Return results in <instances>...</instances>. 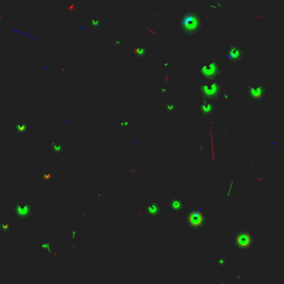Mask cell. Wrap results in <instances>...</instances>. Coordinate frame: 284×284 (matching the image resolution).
<instances>
[{
	"label": "cell",
	"mask_w": 284,
	"mask_h": 284,
	"mask_svg": "<svg viewBox=\"0 0 284 284\" xmlns=\"http://www.w3.org/2000/svg\"><path fill=\"white\" fill-rule=\"evenodd\" d=\"M179 26L182 33L186 37L190 38L200 32L203 26V23L199 13L188 11L180 19Z\"/></svg>",
	"instance_id": "6da1fadb"
},
{
	"label": "cell",
	"mask_w": 284,
	"mask_h": 284,
	"mask_svg": "<svg viewBox=\"0 0 284 284\" xmlns=\"http://www.w3.org/2000/svg\"><path fill=\"white\" fill-rule=\"evenodd\" d=\"M197 89L203 99L213 101L217 99L222 93V83L217 80L209 81L208 83H199Z\"/></svg>",
	"instance_id": "7a4b0ae2"
},
{
	"label": "cell",
	"mask_w": 284,
	"mask_h": 284,
	"mask_svg": "<svg viewBox=\"0 0 284 284\" xmlns=\"http://www.w3.org/2000/svg\"><path fill=\"white\" fill-rule=\"evenodd\" d=\"M200 73L209 81H213L222 74V70L217 61H208L200 66Z\"/></svg>",
	"instance_id": "3957f363"
},
{
	"label": "cell",
	"mask_w": 284,
	"mask_h": 284,
	"mask_svg": "<svg viewBox=\"0 0 284 284\" xmlns=\"http://www.w3.org/2000/svg\"><path fill=\"white\" fill-rule=\"evenodd\" d=\"M246 54L244 48L242 46L232 44L228 47L224 59L228 64H235L240 62L242 59H245Z\"/></svg>",
	"instance_id": "277c9868"
},
{
	"label": "cell",
	"mask_w": 284,
	"mask_h": 284,
	"mask_svg": "<svg viewBox=\"0 0 284 284\" xmlns=\"http://www.w3.org/2000/svg\"><path fill=\"white\" fill-rule=\"evenodd\" d=\"M266 86L262 83H251L247 85V95L253 102H260L266 95Z\"/></svg>",
	"instance_id": "5b68a950"
},
{
	"label": "cell",
	"mask_w": 284,
	"mask_h": 284,
	"mask_svg": "<svg viewBox=\"0 0 284 284\" xmlns=\"http://www.w3.org/2000/svg\"><path fill=\"white\" fill-rule=\"evenodd\" d=\"M197 108H198V111H199L202 117L208 118V117H211L212 115L215 113L216 104L213 101L202 99L201 103H199Z\"/></svg>",
	"instance_id": "8992f818"
},
{
	"label": "cell",
	"mask_w": 284,
	"mask_h": 284,
	"mask_svg": "<svg viewBox=\"0 0 284 284\" xmlns=\"http://www.w3.org/2000/svg\"><path fill=\"white\" fill-rule=\"evenodd\" d=\"M236 243L241 248H247L252 243V236L247 232L238 233L236 237Z\"/></svg>",
	"instance_id": "52a82bcc"
},
{
	"label": "cell",
	"mask_w": 284,
	"mask_h": 284,
	"mask_svg": "<svg viewBox=\"0 0 284 284\" xmlns=\"http://www.w3.org/2000/svg\"><path fill=\"white\" fill-rule=\"evenodd\" d=\"M202 219H203V216H202L201 212L193 213L192 214H190L189 217H188L189 223L194 227H199L200 225H202Z\"/></svg>",
	"instance_id": "ba28073f"
},
{
	"label": "cell",
	"mask_w": 284,
	"mask_h": 284,
	"mask_svg": "<svg viewBox=\"0 0 284 284\" xmlns=\"http://www.w3.org/2000/svg\"><path fill=\"white\" fill-rule=\"evenodd\" d=\"M148 54V47L147 46L138 45L134 46L133 48V55L137 57L139 59H143Z\"/></svg>",
	"instance_id": "9c48e42d"
},
{
	"label": "cell",
	"mask_w": 284,
	"mask_h": 284,
	"mask_svg": "<svg viewBox=\"0 0 284 284\" xmlns=\"http://www.w3.org/2000/svg\"><path fill=\"white\" fill-rule=\"evenodd\" d=\"M15 213L19 217H28L27 216H29V213H31V208L28 204L17 205L15 207Z\"/></svg>",
	"instance_id": "30bf717a"
},
{
	"label": "cell",
	"mask_w": 284,
	"mask_h": 284,
	"mask_svg": "<svg viewBox=\"0 0 284 284\" xmlns=\"http://www.w3.org/2000/svg\"><path fill=\"white\" fill-rule=\"evenodd\" d=\"M165 108H166V111H167L168 113H174L175 111L177 110V108H178V104L174 103V102H169V103H166Z\"/></svg>",
	"instance_id": "8fae6325"
},
{
	"label": "cell",
	"mask_w": 284,
	"mask_h": 284,
	"mask_svg": "<svg viewBox=\"0 0 284 284\" xmlns=\"http://www.w3.org/2000/svg\"><path fill=\"white\" fill-rule=\"evenodd\" d=\"M182 205V202L180 199H177V198H175V199H173L171 202H170V206L172 207V208L174 210V211H177V210H179L181 208Z\"/></svg>",
	"instance_id": "7c38bea8"
},
{
	"label": "cell",
	"mask_w": 284,
	"mask_h": 284,
	"mask_svg": "<svg viewBox=\"0 0 284 284\" xmlns=\"http://www.w3.org/2000/svg\"><path fill=\"white\" fill-rule=\"evenodd\" d=\"M51 147H52V148L54 150V152H55L56 153H60V152L63 149V145H61V144H58V143L55 142H51Z\"/></svg>",
	"instance_id": "4fadbf2b"
},
{
	"label": "cell",
	"mask_w": 284,
	"mask_h": 284,
	"mask_svg": "<svg viewBox=\"0 0 284 284\" xmlns=\"http://www.w3.org/2000/svg\"><path fill=\"white\" fill-rule=\"evenodd\" d=\"M210 8H213V9H217V8H222L223 4L220 1H216V2H213L212 4H208Z\"/></svg>",
	"instance_id": "5bb4252c"
},
{
	"label": "cell",
	"mask_w": 284,
	"mask_h": 284,
	"mask_svg": "<svg viewBox=\"0 0 284 284\" xmlns=\"http://www.w3.org/2000/svg\"><path fill=\"white\" fill-rule=\"evenodd\" d=\"M90 23L93 26H94L95 28H98L102 24V21L100 19H91Z\"/></svg>",
	"instance_id": "9a60e30c"
},
{
	"label": "cell",
	"mask_w": 284,
	"mask_h": 284,
	"mask_svg": "<svg viewBox=\"0 0 284 284\" xmlns=\"http://www.w3.org/2000/svg\"><path fill=\"white\" fill-rule=\"evenodd\" d=\"M233 186H234V180H231V181L229 182V185H228V196H230V194L232 193V191L233 189Z\"/></svg>",
	"instance_id": "2e32d148"
},
{
	"label": "cell",
	"mask_w": 284,
	"mask_h": 284,
	"mask_svg": "<svg viewBox=\"0 0 284 284\" xmlns=\"http://www.w3.org/2000/svg\"><path fill=\"white\" fill-rule=\"evenodd\" d=\"M119 125L120 126V128H128V126L129 125V122L126 121V120H124V121L122 120V121H120V122H119Z\"/></svg>",
	"instance_id": "e0dca14e"
},
{
	"label": "cell",
	"mask_w": 284,
	"mask_h": 284,
	"mask_svg": "<svg viewBox=\"0 0 284 284\" xmlns=\"http://www.w3.org/2000/svg\"><path fill=\"white\" fill-rule=\"evenodd\" d=\"M16 128H17V129L19 128L21 132H24V131L27 128V124H19H19L17 123V124H16Z\"/></svg>",
	"instance_id": "ac0fdd59"
},
{
	"label": "cell",
	"mask_w": 284,
	"mask_h": 284,
	"mask_svg": "<svg viewBox=\"0 0 284 284\" xmlns=\"http://www.w3.org/2000/svg\"><path fill=\"white\" fill-rule=\"evenodd\" d=\"M150 208H149V212L151 213H156V212H157V210H158V208H157V207H158V206L157 205H155V204H153V205H150L149 206Z\"/></svg>",
	"instance_id": "d6986e66"
},
{
	"label": "cell",
	"mask_w": 284,
	"mask_h": 284,
	"mask_svg": "<svg viewBox=\"0 0 284 284\" xmlns=\"http://www.w3.org/2000/svg\"><path fill=\"white\" fill-rule=\"evenodd\" d=\"M158 91H159L160 94H167V93H168V89L166 87H161L158 89Z\"/></svg>",
	"instance_id": "ffe728a7"
},
{
	"label": "cell",
	"mask_w": 284,
	"mask_h": 284,
	"mask_svg": "<svg viewBox=\"0 0 284 284\" xmlns=\"http://www.w3.org/2000/svg\"><path fill=\"white\" fill-rule=\"evenodd\" d=\"M225 262H226V260H225L224 258H219L218 260H217V264L220 265V266H223L225 264Z\"/></svg>",
	"instance_id": "44dd1931"
},
{
	"label": "cell",
	"mask_w": 284,
	"mask_h": 284,
	"mask_svg": "<svg viewBox=\"0 0 284 284\" xmlns=\"http://www.w3.org/2000/svg\"><path fill=\"white\" fill-rule=\"evenodd\" d=\"M222 96H223V98H224L225 99H229L231 98V96H230V94H229L228 92H222Z\"/></svg>",
	"instance_id": "7402d4cb"
},
{
	"label": "cell",
	"mask_w": 284,
	"mask_h": 284,
	"mask_svg": "<svg viewBox=\"0 0 284 284\" xmlns=\"http://www.w3.org/2000/svg\"><path fill=\"white\" fill-rule=\"evenodd\" d=\"M169 66H170L169 61H164V62L162 63V67L168 68V67H169Z\"/></svg>",
	"instance_id": "603a6c76"
},
{
	"label": "cell",
	"mask_w": 284,
	"mask_h": 284,
	"mask_svg": "<svg viewBox=\"0 0 284 284\" xmlns=\"http://www.w3.org/2000/svg\"><path fill=\"white\" fill-rule=\"evenodd\" d=\"M121 43H122L121 39H116V41L114 42V44L115 45H118V46H119V45L121 44Z\"/></svg>",
	"instance_id": "cb8c5ba5"
},
{
	"label": "cell",
	"mask_w": 284,
	"mask_h": 284,
	"mask_svg": "<svg viewBox=\"0 0 284 284\" xmlns=\"http://www.w3.org/2000/svg\"><path fill=\"white\" fill-rule=\"evenodd\" d=\"M204 145H203V144H201V145H200V146H199V148H197V150H198V151H199V152H202V150H204V148H204Z\"/></svg>",
	"instance_id": "d4e9b609"
}]
</instances>
